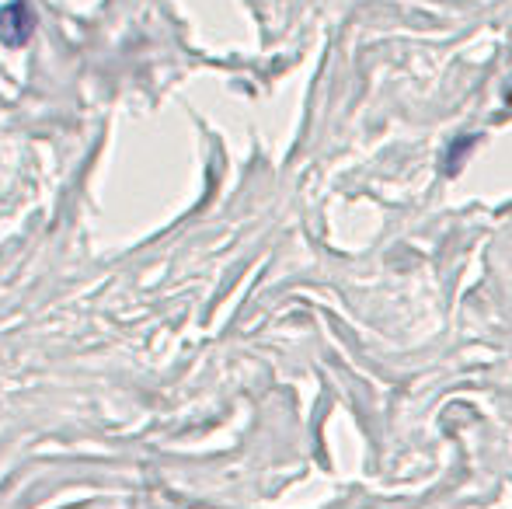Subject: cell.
<instances>
[{
    "label": "cell",
    "mask_w": 512,
    "mask_h": 509,
    "mask_svg": "<svg viewBox=\"0 0 512 509\" xmlns=\"http://www.w3.org/2000/svg\"><path fill=\"white\" fill-rule=\"evenodd\" d=\"M35 32V14L32 7H28V0H11V4L0 11V39H4V46L18 49L25 46L28 39H32Z\"/></svg>",
    "instance_id": "1"
},
{
    "label": "cell",
    "mask_w": 512,
    "mask_h": 509,
    "mask_svg": "<svg viewBox=\"0 0 512 509\" xmlns=\"http://www.w3.org/2000/svg\"><path fill=\"white\" fill-rule=\"evenodd\" d=\"M474 143H478V136H460V140L453 143V147H450V154H446V164H443V171H446V175H457V171H460V161H464V157H467V150H471Z\"/></svg>",
    "instance_id": "2"
}]
</instances>
